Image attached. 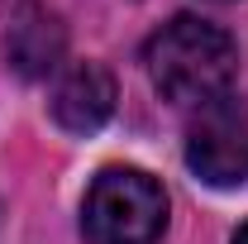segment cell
Instances as JSON below:
<instances>
[{
	"label": "cell",
	"instance_id": "obj_1",
	"mask_svg": "<svg viewBox=\"0 0 248 244\" xmlns=\"http://www.w3.org/2000/svg\"><path fill=\"white\" fill-rule=\"evenodd\" d=\"M148 77L167 101L177 105H210L219 96H229L239 77V48L234 38L196 15H177L172 24L148 38Z\"/></svg>",
	"mask_w": 248,
	"mask_h": 244
},
{
	"label": "cell",
	"instance_id": "obj_2",
	"mask_svg": "<svg viewBox=\"0 0 248 244\" xmlns=\"http://www.w3.org/2000/svg\"><path fill=\"white\" fill-rule=\"evenodd\" d=\"M81 230L91 244H157L167 230V192L139 168H105L86 192Z\"/></svg>",
	"mask_w": 248,
	"mask_h": 244
},
{
	"label": "cell",
	"instance_id": "obj_3",
	"mask_svg": "<svg viewBox=\"0 0 248 244\" xmlns=\"http://www.w3.org/2000/svg\"><path fill=\"white\" fill-rule=\"evenodd\" d=\"M186 163L210 187H239L248 177V110L234 96L196 105L186 124Z\"/></svg>",
	"mask_w": 248,
	"mask_h": 244
},
{
	"label": "cell",
	"instance_id": "obj_4",
	"mask_svg": "<svg viewBox=\"0 0 248 244\" xmlns=\"http://www.w3.org/2000/svg\"><path fill=\"white\" fill-rule=\"evenodd\" d=\"M115 77L100 62H72L53 87V120L67 134H95L100 124L115 115Z\"/></svg>",
	"mask_w": 248,
	"mask_h": 244
},
{
	"label": "cell",
	"instance_id": "obj_5",
	"mask_svg": "<svg viewBox=\"0 0 248 244\" xmlns=\"http://www.w3.org/2000/svg\"><path fill=\"white\" fill-rule=\"evenodd\" d=\"M67 53V29H62L53 15L43 10H24L15 24H10V38H5V58L19 77H48L53 67Z\"/></svg>",
	"mask_w": 248,
	"mask_h": 244
},
{
	"label": "cell",
	"instance_id": "obj_6",
	"mask_svg": "<svg viewBox=\"0 0 248 244\" xmlns=\"http://www.w3.org/2000/svg\"><path fill=\"white\" fill-rule=\"evenodd\" d=\"M234 244H248V225H244V230H239V235H234Z\"/></svg>",
	"mask_w": 248,
	"mask_h": 244
}]
</instances>
